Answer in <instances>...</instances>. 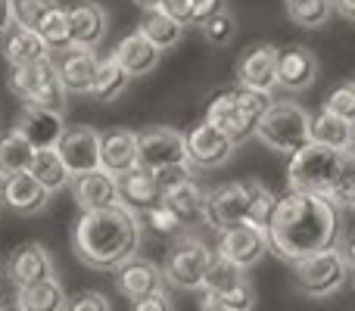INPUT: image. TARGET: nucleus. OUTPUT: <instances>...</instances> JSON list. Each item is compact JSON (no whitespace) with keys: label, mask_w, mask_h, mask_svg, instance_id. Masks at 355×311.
Returning a JSON list of instances; mask_svg holds the SVG:
<instances>
[{"label":"nucleus","mask_w":355,"mask_h":311,"mask_svg":"<svg viewBox=\"0 0 355 311\" xmlns=\"http://www.w3.org/2000/svg\"><path fill=\"white\" fill-rule=\"evenodd\" d=\"M268 249L287 265L306 262L327 249H340V208L327 196L287 193L277 199L268 227Z\"/></svg>","instance_id":"nucleus-1"},{"label":"nucleus","mask_w":355,"mask_h":311,"mask_svg":"<svg viewBox=\"0 0 355 311\" xmlns=\"http://www.w3.org/2000/svg\"><path fill=\"white\" fill-rule=\"evenodd\" d=\"M141 231V215L125 208L122 202L100 212H81L72 231L75 258L94 271H116L137 256Z\"/></svg>","instance_id":"nucleus-2"},{"label":"nucleus","mask_w":355,"mask_h":311,"mask_svg":"<svg viewBox=\"0 0 355 311\" xmlns=\"http://www.w3.org/2000/svg\"><path fill=\"white\" fill-rule=\"evenodd\" d=\"M281 196H275L262 181H234L221 184V187L206 190V208H202V221L212 231L225 233L231 227L252 224V227H268L275 206Z\"/></svg>","instance_id":"nucleus-3"},{"label":"nucleus","mask_w":355,"mask_h":311,"mask_svg":"<svg viewBox=\"0 0 355 311\" xmlns=\"http://www.w3.org/2000/svg\"><path fill=\"white\" fill-rule=\"evenodd\" d=\"M275 100L268 94H256L246 87H225L212 97L206 109V122L221 128L234 143H243L250 137H256V128L262 122V116L268 112V106Z\"/></svg>","instance_id":"nucleus-4"},{"label":"nucleus","mask_w":355,"mask_h":311,"mask_svg":"<svg viewBox=\"0 0 355 311\" xmlns=\"http://www.w3.org/2000/svg\"><path fill=\"white\" fill-rule=\"evenodd\" d=\"M340 181H343V153L318 147V143H309L287 165L290 193H312L334 199V193L340 190Z\"/></svg>","instance_id":"nucleus-5"},{"label":"nucleus","mask_w":355,"mask_h":311,"mask_svg":"<svg viewBox=\"0 0 355 311\" xmlns=\"http://www.w3.org/2000/svg\"><path fill=\"white\" fill-rule=\"evenodd\" d=\"M256 137L268 150L293 159L312 143V116L293 100H275L259 122Z\"/></svg>","instance_id":"nucleus-6"},{"label":"nucleus","mask_w":355,"mask_h":311,"mask_svg":"<svg viewBox=\"0 0 355 311\" xmlns=\"http://www.w3.org/2000/svg\"><path fill=\"white\" fill-rule=\"evenodd\" d=\"M290 268H293L296 293L309 296V299H327V296H334L337 290H343L346 277L352 274L340 249L318 252V256L306 258V262H296Z\"/></svg>","instance_id":"nucleus-7"},{"label":"nucleus","mask_w":355,"mask_h":311,"mask_svg":"<svg viewBox=\"0 0 355 311\" xmlns=\"http://www.w3.org/2000/svg\"><path fill=\"white\" fill-rule=\"evenodd\" d=\"M212 258L215 252L200 237H178L162 265V277L178 290H202Z\"/></svg>","instance_id":"nucleus-8"},{"label":"nucleus","mask_w":355,"mask_h":311,"mask_svg":"<svg viewBox=\"0 0 355 311\" xmlns=\"http://www.w3.org/2000/svg\"><path fill=\"white\" fill-rule=\"evenodd\" d=\"M202 293H206V302L225 305L231 311H252V305H256V293H252V283L246 277V271L225 262L221 256H215L212 265H209Z\"/></svg>","instance_id":"nucleus-9"},{"label":"nucleus","mask_w":355,"mask_h":311,"mask_svg":"<svg viewBox=\"0 0 355 311\" xmlns=\"http://www.w3.org/2000/svg\"><path fill=\"white\" fill-rule=\"evenodd\" d=\"M187 162V134L175 128H150L137 134V168L159 171Z\"/></svg>","instance_id":"nucleus-10"},{"label":"nucleus","mask_w":355,"mask_h":311,"mask_svg":"<svg viewBox=\"0 0 355 311\" xmlns=\"http://www.w3.org/2000/svg\"><path fill=\"white\" fill-rule=\"evenodd\" d=\"M318 78V56L306 44L277 47V87L287 94H306Z\"/></svg>","instance_id":"nucleus-11"},{"label":"nucleus","mask_w":355,"mask_h":311,"mask_svg":"<svg viewBox=\"0 0 355 311\" xmlns=\"http://www.w3.org/2000/svg\"><path fill=\"white\" fill-rule=\"evenodd\" d=\"M237 85L256 94H275L277 87V47L275 44H252L237 60Z\"/></svg>","instance_id":"nucleus-12"},{"label":"nucleus","mask_w":355,"mask_h":311,"mask_svg":"<svg viewBox=\"0 0 355 311\" xmlns=\"http://www.w3.org/2000/svg\"><path fill=\"white\" fill-rule=\"evenodd\" d=\"M234 150H237V143L209 122H200L187 134V162L193 168H221V165L231 162Z\"/></svg>","instance_id":"nucleus-13"},{"label":"nucleus","mask_w":355,"mask_h":311,"mask_svg":"<svg viewBox=\"0 0 355 311\" xmlns=\"http://www.w3.org/2000/svg\"><path fill=\"white\" fill-rule=\"evenodd\" d=\"M268 252V233L262 227H252V224H240L231 227V231L218 233V249L215 256H221L225 262L237 265V268L250 271L252 265H259Z\"/></svg>","instance_id":"nucleus-14"},{"label":"nucleus","mask_w":355,"mask_h":311,"mask_svg":"<svg viewBox=\"0 0 355 311\" xmlns=\"http://www.w3.org/2000/svg\"><path fill=\"white\" fill-rule=\"evenodd\" d=\"M116 274V290L125 296V299L137 302L144 299V296H153L159 293V290H166V277H162V268L156 262H150V258H128V262L122 265V268L112 271Z\"/></svg>","instance_id":"nucleus-15"},{"label":"nucleus","mask_w":355,"mask_h":311,"mask_svg":"<svg viewBox=\"0 0 355 311\" xmlns=\"http://www.w3.org/2000/svg\"><path fill=\"white\" fill-rule=\"evenodd\" d=\"M16 131L35 150H56L60 141H62V134H66V122H62V112L37 109V106H22Z\"/></svg>","instance_id":"nucleus-16"},{"label":"nucleus","mask_w":355,"mask_h":311,"mask_svg":"<svg viewBox=\"0 0 355 311\" xmlns=\"http://www.w3.org/2000/svg\"><path fill=\"white\" fill-rule=\"evenodd\" d=\"M53 66H56V75H60V85L66 87V94H87L91 97L94 78H97V69H100V56L94 50L69 47L56 56Z\"/></svg>","instance_id":"nucleus-17"},{"label":"nucleus","mask_w":355,"mask_h":311,"mask_svg":"<svg viewBox=\"0 0 355 311\" xmlns=\"http://www.w3.org/2000/svg\"><path fill=\"white\" fill-rule=\"evenodd\" d=\"M62 165L69 168V175H87V171H97L100 168V131L94 128H72L62 134L60 147Z\"/></svg>","instance_id":"nucleus-18"},{"label":"nucleus","mask_w":355,"mask_h":311,"mask_svg":"<svg viewBox=\"0 0 355 311\" xmlns=\"http://www.w3.org/2000/svg\"><path fill=\"white\" fill-rule=\"evenodd\" d=\"M6 271H10V281L16 283V290H28L44 281H53V258L41 243H22L10 256Z\"/></svg>","instance_id":"nucleus-19"},{"label":"nucleus","mask_w":355,"mask_h":311,"mask_svg":"<svg viewBox=\"0 0 355 311\" xmlns=\"http://www.w3.org/2000/svg\"><path fill=\"white\" fill-rule=\"evenodd\" d=\"M69 187H72V196L81 212H100V208L119 206V181L112 175H106L103 168L75 175L69 181Z\"/></svg>","instance_id":"nucleus-20"},{"label":"nucleus","mask_w":355,"mask_h":311,"mask_svg":"<svg viewBox=\"0 0 355 311\" xmlns=\"http://www.w3.org/2000/svg\"><path fill=\"white\" fill-rule=\"evenodd\" d=\"M110 19L106 10L94 0H81V3L69 6V31H72V47L78 50H94L103 44Z\"/></svg>","instance_id":"nucleus-21"},{"label":"nucleus","mask_w":355,"mask_h":311,"mask_svg":"<svg viewBox=\"0 0 355 311\" xmlns=\"http://www.w3.org/2000/svg\"><path fill=\"white\" fill-rule=\"evenodd\" d=\"M100 168L112 177H122L137 168V134L116 128L100 134Z\"/></svg>","instance_id":"nucleus-22"},{"label":"nucleus","mask_w":355,"mask_h":311,"mask_svg":"<svg viewBox=\"0 0 355 311\" xmlns=\"http://www.w3.org/2000/svg\"><path fill=\"white\" fill-rule=\"evenodd\" d=\"M50 190H44L28 171H19V175H10L3 177L0 184V199L3 206H10L12 212L19 215H35V212H44L50 202Z\"/></svg>","instance_id":"nucleus-23"},{"label":"nucleus","mask_w":355,"mask_h":311,"mask_svg":"<svg viewBox=\"0 0 355 311\" xmlns=\"http://www.w3.org/2000/svg\"><path fill=\"white\" fill-rule=\"evenodd\" d=\"M116 181H119V202L125 208H131L135 215H147L150 208L162 206V190L150 171L135 168L128 175L116 177Z\"/></svg>","instance_id":"nucleus-24"},{"label":"nucleus","mask_w":355,"mask_h":311,"mask_svg":"<svg viewBox=\"0 0 355 311\" xmlns=\"http://www.w3.org/2000/svg\"><path fill=\"white\" fill-rule=\"evenodd\" d=\"M112 56H116L119 66H122L131 78H144V75H150L156 66H159L162 50H156L141 31H131V35H125L122 41H119V47Z\"/></svg>","instance_id":"nucleus-25"},{"label":"nucleus","mask_w":355,"mask_h":311,"mask_svg":"<svg viewBox=\"0 0 355 311\" xmlns=\"http://www.w3.org/2000/svg\"><path fill=\"white\" fill-rule=\"evenodd\" d=\"M50 56L53 53H50V47L41 41L37 31L12 25V28L3 35V60L10 62L12 69L35 66V62H44V60H50Z\"/></svg>","instance_id":"nucleus-26"},{"label":"nucleus","mask_w":355,"mask_h":311,"mask_svg":"<svg viewBox=\"0 0 355 311\" xmlns=\"http://www.w3.org/2000/svg\"><path fill=\"white\" fill-rule=\"evenodd\" d=\"M312 143L327 147V150H337V153H346V150L355 143V125L321 109L318 116H312Z\"/></svg>","instance_id":"nucleus-27"},{"label":"nucleus","mask_w":355,"mask_h":311,"mask_svg":"<svg viewBox=\"0 0 355 311\" xmlns=\"http://www.w3.org/2000/svg\"><path fill=\"white\" fill-rule=\"evenodd\" d=\"M162 206H168L172 212L181 218V224H193L202 218V208H206V190L196 181H187L181 187L162 193Z\"/></svg>","instance_id":"nucleus-28"},{"label":"nucleus","mask_w":355,"mask_h":311,"mask_svg":"<svg viewBox=\"0 0 355 311\" xmlns=\"http://www.w3.org/2000/svg\"><path fill=\"white\" fill-rule=\"evenodd\" d=\"M25 106H37V109L62 112V106H66V87L60 85V75H56L53 56L41 62V75H37V85H35V91H31V97L25 100Z\"/></svg>","instance_id":"nucleus-29"},{"label":"nucleus","mask_w":355,"mask_h":311,"mask_svg":"<svg viewBox=\"0 0 355 311\" xmlns=\"http://www.w3.org/2000/svg\"><path fill=\"white\" fill-rule=\"evenodd\" d=\"M28 175L35 177L44 190H50V193L62 190L69 181H72V175H69V168L62 165V159L56 150H35V159H31V165H28Z\"/></svg>","instance_id":"nucleus-30"},{"label":"nucleus","mask_w":355,"mask_h":311,"mask_svg":"<svg viewBox=\"0 0 355 311\" xmlns=\"http://www.w3.org/2000/svg\"><path fill=\"white\" fill-rule=\"evenodd\" d=\"M128 85H131V75L119 66L116 56H106V60H100L91 97L100 100V103H112V100H119L125 91H128Z\"/></svg>","instance_id":"nucleus-31"},{"label":"nucleus","mask_w":355,"mask_h":311,"mask_svg":"<svg viewBox=\"0 0 355 311\" xmlns=\"http://www.w3.org/2000/svg\"><path fill=\"white\" fill-rule=\"evenodd\" d=\"M137 31H141V35L147 37V41L153 44L156 50H172V47H178V44H181V37H184V25L175 22L172 16H166L162 10L147 12Z\"/></svg>","instance_id":"nucleus-32"},{"label":"nucleus","mask_w":355,"mask_h":311,"mask_svg":"<svg viewBox=\"0 0 355 311\" xmlns=\"http://www.w3.org/2000/svg\"><path fill=\"white\" fill-rule=\"evenodd\" d=\"M16 302L22 311H66L69 299L62 293L60 281H44L37 287H28V290H19L16 293Z\"/></svg>","instance_id":"nucleus-33"},{"label":"nucleus","mask_w":355,"mask_h":311,"mask_svg":"<svg viewBox=\"0 0 355 311\" xmlns=\"http://www.w3.org/2000/svg\"><path fill=\"white\" fill-rule=\"evenodd\" d=\"M31 159H35V147H31L16 128L0 137V168H3V177L28 171Z\"/></svg>","instance_id":"nucleus-34"},{"label":"nucleus","mask_w":355,"mask_h":311,"mask_svg":"<svg viewBox=\"0 0 355 311\" xmlns=\"http://www.w3.org/2000/svg\"><path fill=\"white\" fill-rule=\"evenodd\" d=\"M37 35H41V41L50 47V53H62V50L72 47V31H69V10L66 6H56V10L37 25Z\"/></svg>","instance_id":"nucleus-35"},{"label":"nucleus","mask_w":355,"mask_h":311,"mask_svg":"<svg viewBox=\"0 0 355 311\" xmlns=\"http://www.w3.org/2000/svg\"><path fill=\"white\" fill-rule=\"evenodd\" d=\"M10 6H12V25L37 31V25L60 6V0H10Z\"/></svg>","instance_id":"nucleus-36"},{"label":"nucleus","mask_w":355,"mask_h":311,"mask_svg":"<svg viewBox=\"0 0 355 311\" xmlns=\"http://www.w3.org/2000/svg\"><path fill=\"white\" fill-rule=\"evenodd\" d=\"M287 16L300 28H321L334 16V0H306L300 6H290Z\"/></svg>","instance_id":"nucleus-37"},{"label":"nucleus","mask_w":355,"mask_h":311,"mask_svg":"<svg viewBox=\"0 0 355 311\" xmlns=\"http://www.w3.org/2000/svg\"><path fill=\"white\" fill-rule=\"evenodd\" d=\"M200 31L212 47H227V44L237 37V16H234L231 10H225V12H218V16L209 19Z\"/></svg>","instance_id":"nucleus-38"},{"label":"nucleus","mask_w":355,"mask_h":311,"mask_svg":"<svg viewBox=\"0 0 355 311\" xmlns=\"http://www.w3.org/2000/svg\"><path fill=\"white\" fill-rule=\"evenodd\" d=\"M324 112H331V116L355 125V81H349V85H337L331 94H327Z\"/></svg>","instance_id":"nucleus-39"},{"label":"nucleus","mask_w":355,"mask_h":311,"mask_svg":"<svg viewBox=\"0 0 355 311\" xmlns=\"http://www.w3.org/2000/svg\"><path fill=\"white\" fill-rule=\"evenodd\" d=\"M144 221H147L150 227H153L156 233H162V237H175V233H181V218L172 212L168 206H156V208H150L147 215H144Z\"/></svg>","instance_id":"nucleus-40"},{"label":"nucleus","mask_w":355,"mask_h":311,"mask_svg":"<svg viewBox=\"0 0 355 311\" xmlns=\"http://www.w3.org/2000/svg\"><path fill=\"white\" fill-rule=\"evenodd\" d=\"M193 171H196L193 165L184 162V165H168V168L153 171V177H156V184H159L162 193H168V190H175V187H181V184L193 181Z\"/></svg>","instance_id":"nucleus-41"},{"label":"nucleus","mask_w":355,"mask_h":311,"mask_svg":"<svg viewBox=\"0 0 355 311\" xmlns=\"http://www.w3.org/2000/svg\"><path fill=\"white\" fill-rule=\"evenodd\" d=\"M227 10V0H187V25H206L212 16Z\"/></svg>","instance_id":"nucleus-42"},{"label":"nucleus","mask_w":355,"mask_h":311,"mask_svg":"<svg viewBox=\"0 0 355 311\" xmlns=\"http://www.w3.org/2000/svg\"><path fill=\"white\" fill-rule=\"evenodd\" d=\"M66 311H112V305L100 290H81L75 299H69Z\"/></svg>","instance_id":"nucleus-43"},{"label":"nucleus","mask_w":355,"mask_h":311,"mask_svg":"<svg viewBox=\"0 0 355 311\" xmlns=\"http://www.w3.org/2000/svg\"><path fill=\"white\" fill-rule=\"evenodd\" d=\"M131 311H175V305L166 290H159V293H153V296H144V299L131 302Z\"/></svg>","instance_id":"nucleus-44"},{"label":"nucleus","mask_w":355,"mask_h":311,"mask_svg":"<svg viewBox=\"0 0 355 311\" xmlns=\"http://www.w3.org/2000/svg\"><path fill=\"white\" fill-rule=\"evenodd\" d=\"M162 12L187 28V0H166V3H162Z\"/></svg>","instance_id":"nucleus-45"},{"label":"nucleus","mask_w":355,"mask_h":311,"mask_svg":"<svg viewBox=\"0 0 355 311\" xmlns=\"http://www.w3.org/2000/svg\"><path fill=\"white\" fill-rule=\"evenodd\" d=\"M340 252H343V258H346V265H349V271H355V227L349 233H346V240H343V246H340Z\"/></svg>","instance_id":"nucleus-46"},{"label":"nucleus","mask_w":355,"mask_h":311,"mask_svg":"<svg viewBox=\"0 0 355 311\" xmlns=\"http://www.w3.org/2000/svg\"><path fill=\"white\" fill-rule=\"evenodd\" d=\"M12 28V6L10 0H0V37Z\"/></svg>","instance_id":"nucleus-47"},{"label":"nucleus","mask_w":355,"mask_h":311,"mask_svg":"<svg viewBox=\"0 0 355 311\" xmlns=\"http://www.w3.org/2000/svg\"><path fill=\"white\" fill-rule=\"evenodd\" d=\"M334 12L343 19H349V22H355V0H334Z\"/></svg>","instance_id":"nucleus-48"},{"label":"nucleus","mask_w":355,"mask_h":311,"mask_svg":"<svg viewBox=\"0 0 355 311\" xmlns=\"http://www.w3.org/2000/svg\"><path fill=\"white\" fill-rule=\"evenodd\" d=\"M135 3L141 6V10L153 12V10H162V3H166V0H135Z\"/></svg>","instance_id":"nucleus-49"},{"label":"nucleus","mask_w":355,"mask_h":311,"mask_svg":"<svg viewBox=\"0 0 355 311\" xmlns=\"http://www.w3.org/2000/svg\"><path fill=\"white\" fill-rule=\"evenodd\" d=\"M200 311H231V308H225V305H215V302H206V299H202Z\"/></svg>","instance_id":"nucleus-50"},{"label":"nucleus","mask_w":355,"mask_h":311,"mask_svg":"<svg viewBox=\"0 0 355 311\" xmlns=\"http://www.w3.org/2000/svg\"><path fill=\"white\" fill-rule=\"evenodd\" d=\"M0 311H22V308H19V302H10V305H3Z\"/></svg>","instance_id":"nucleus-51"},{"label":"nucleus","mask_w":355,"mask_h":311,"mask_svg":"<svg viewBox=\"0 0 355 311\" xmlns=\"http://www.w3.org/2000/svg\"><path fill=\"white\" fill-rule=\"evenodd\" d=\"M300 3H306V0H284V6H287V10H290V6H300Z\"/></svg>","instance_id":"nucleus-52"},{"label":"nucleus","mask_w":355,"mask_h":311,"mask_svg":"<svg viewBox=\"0 0 355 311\" xmlns=\"http://www.w3.org/2000/svg\"><path fill=\"white\" fill-rule=\"evenodd\" d=\"M349 208H355V193H352V199H349Z\"/></svg>","instance_id":"nucleus-53"},{"label":"nucleus","mask_w":355,"mask_h":311,"mask_svg":"<svg viewBox=\"0 0 355 311\" xmlns=\"http://www.w3.org/2000/svg\"><path fill=\"white\" fill-rule=\"evenodd\" d=\"M0 184H3V168H0Z\"/></svg>","instance_id":"nucleus-54"},{"label":"nucleus","mask_w":355,"mask_h":311,"mask_svg":"<svg viewBox=\"0 0 355 311\" xmlns=\"http://www.w3.org/2000/svg\"><path fill=\"white\" fill-rule=\"evenodd\" d=\"M0 283H3V268H0Z\"/></svg>","instance_id":"nucleus-55"},{"label":"nucleus","mask_w":355,"mask_h":311,"mask_svg":"<svg viewBox=\"0 0 355 311\" xmlns=\"http://www.w3.org/2000/svg\"><path fill=\"white\" fill-rule=\"evenodd\" d=\"M352 290H355V271H352Z\"/></svg>","instance_id":"nucleus-56"},{"label":"nucleus","mask_w":355,"mask_h":311,"mask_svg":"<svg viewBox=\"0 0 355 311\" xmlns=\"http://www.w3.org/2000/svg\"><path fill=\"white\" fill-rule=\"evenodd\" d=\"M0 208H3V199H0Z\"/></svg>","instance_id":"nucleus-57"},{"label":"nucleus","mask_w":355,"mask_h":311,"mask_svg":"<svg viewBox=\"0 0 355 311\" xmlns=\"http://www.w3.org/2000/svg\"><path fill=\"white\" fill-rule=\"evenodd\" d=\"M0 308H3V305H0Z\"/></svg>","instance_id":"nucleus-58"}]
</instances>
